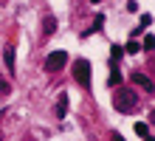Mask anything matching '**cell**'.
Listing matches in <instances>:
<instances>
[{"label":"cell","instance_id":"obj_1","mask_svg":"<svg viewBox=\"0 0 155 141\" xmlns=\"http://www.w3.org/2000/svg\"><path fill=\"white\" fill-rule=\"evenodd\" d=\"M113 107L118 113H133L135 107H138V96H135L133 90H118L113 96Z\"/></svg>","mask_w":155,"mask_h":141},{"label":"cell","instance_id":"obj_2","mask_svg":"<svg viewBox=\"0 0 155 141\" xmlns=\"http://www.w3.org/2000/svg\"><path fill=\"white\" fill-rule=\"evenodd\" d=\"M74 79L82 88H90V62L87 59H76L74 62Z\"/></svg>","mask_w":155,"mask_h":141},{"label":"cell","instance_id":"obj_3","mask_svg":"<svg viewBox=\"0 0 155 141\" xmlns=\"http://www.w3.org/2000/svg\"><path fill=\"white\" fill-rule=\"evenodd\" d=\"M65 62H68V54L65 51H51L48 56H45V71H59V68H65Z\"/></svg>","mask_w":155,"mask_h":141},{"label":"cell","instance_id":"obj_4","mask_svg":"<svg viewBox=\"0 0 155 141\" xmlns=\"http://www.w3.org/2000/svg\"><path fill=\"white\" fill-rule=\"evenodd\" d=\"M133 82H135V85H141L144 90H152V79L147 76V73H141V71H135V73H133Z\"/></svg>","mask_w":155,"mask_h":141},{"label":"cell","instance_id":"obj_5","mask_svg":"<svg viewBox=\"0 0 155 141\" xmlns=\"http://www.w3.org/2000/svg\"><path fill=\"white\" fill-rule=\"evenodd\" d=\"M54 31H57V17H45V20H42V37H51Z\"/></svg>","mask_w":155,"mask_h":141},{"label":"cell","instance_id":"obj_6","mask_svg":"<svg viewBox=\"0 0 155 141\" xmlns=\"http://www.w3.org/2000/svg\"><path fill=\"white\" fill-rule=\"evenodd\" d=\"M3 59H6V68H8V71H14V48H12V45L3 51Z\"/></svg>","mask_w":155,"mask_h":141},{"label":"cell","instance_id":"obj_7","mask_svg":"<svg viewBox=\"0 0 155 141\" xmlns=\"http://www.w3.org/2000/svg\"><path fill=\"white\" fill-rule=\"evenodd\" d=\"M107 85H113V88L121 85V73H118V68H113L110 73H107Z\"/></svg>","mask_w":155,"mask_h":141},{"label":"cell","instance_id":"obj_8","mask_svg":"<svg viewBox=\"0 0 155 141\" xmlns=\"http://www.w3.org/2000/svg\"><path fill=\"white\" fill-rule=\"evenodd\" d=\"M65 113H68V99H65V93H62V96H59V105H57V116L62 119Z\"/></svg>","mask_w":155,"mask_h":141},{"label":"cell","instance_id":"obj_9","mask_svg":"<svg viewBox=\"0 0 155 141\" xmlns=\"http://www.w3.org/2000/svg\"><path fill=\"white\" fill-rule=\"evenodd\" d=\"M135 133H138L141 138H150V127L144 124V121H138V124H135Z\"/></svg>","mask_w":155,"mask_h":141},{"label":"cell","instance_id":"obj_10","mask_svg":"<svg viewBox=\"0 0 155 141\" xmlns=\"http://www.w3.org/2000/svg\"><path fill=\"white\" fill-rule=\"evenodd\" d=\"M124 51H127V54H138V51H141V45L135 42V40H130V42H127V48H124Z\"/></svg>","mask_w":155,"mask_h":141},{"label":"cell","instance_id":"obj_11","mask_svg":"<svg viewBox=\"0 0 155 141\" xmlns=\"http://www.w3.org/2000/svg\"><path fill=\"white\" fill-rule=\"evenodd\" d=\"M155 45V37H144V45H141V51H150Z\"/></svg>","mask_w":155,"mask_h":141},{"label":"cell","instance_id":"obj_12","mask_svg":"<svg viewBox=\"0 0 155 141\" xmlns=\"http://www.w3.org/2000/svg\"><path fill=\"white\" fill-rule=\"evenodd\" d=\"M102 23H104V17H102V14H96V20H93V28H90V31H99V28H102Z\"/></svg>","mask_w":155,"mask_h":141},{"label":"cell","instance_id":"obj_13","mask_svg":"<svg viewBox=\"0 0 155 141\" xmlns=\"http://www.w3.org/2000/svg\"><path fill=\"white\" fill-rule=\"evenodd\" d=\"M110 54H113V59H121V54H124V48H118V45H113V51H110Z\"/></svg>","mask_w":155,"mask_h":141},{"label":"cell","instance_id":"obj_14","mask_svg":"<svg viewBox=\"0 0 155 141\" xmlns=\"http://www.w3.org/2000/svg\"><path fill=\"white\" fill-rule=\"evenodd\" d=\"M150 23H152V17H150V14H141V28H147Z\"/></svg>","mask_w":155,"mask_h":141},{"label":"cell","instance_id":"obj_15","mask_svg":"<svg viewBox=\"0 0 155 141\" xmlns=\"http://www.w3.org/2000/svg\"><path fill=\"white\" fill-rule=\"evenodd\" d=\"M0 90H3V93H8V90H12V88H8V82H6V79H0Z\"/></svg>","mask_w":155,"mask_h":141},{"label":"cell","instance_id":"obj_16","mask_svg":"<svg viewBox=\"0 0 155 141\" xmlns=\"http://www.w3.org/2000/svg\"><path fill=\"white\" fill-rule=\"evenodd\" d=\"M87 3H102V0H87Z\"/></svg>","mask_w":155,"mask_h":141}]
</instances>
